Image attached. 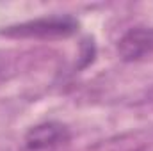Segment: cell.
Returning <instances> with one entry per match:
<instances>
[{"mask_svg":"<svg viewBox=\"0 0 153 151\" xmlns=\"http://www.w3.org/2000/svg\"><path fill=\"white\" fill-rule=\"evenodd\" d=\"M80 23L71 14H52L36 20H29L23 23L11 25L0 30L2 36L7 38H23V39H53V38H70L76 34Z\"/></svg>","mask_w":153,"mask_h":151,"instance_id":"cell-1","label":"cell"},{"mask_svg":"<svg viewBox=\"0 0 153 151\" xmlns=\"http://www.w3.org/2000/svg\"><path fill=\"white\" fill-rule=\"evenodd\" d=\"M70 128L64 123L43 121L25 133L22 151H57L70 142Z\"/></svg>","mask_w":153,"mask_h":151,"instance_id":"cell-2","label":"cell"},{"mask_svg":"<svg viewBox=\"0 0 153 151\" xmlns=\"http://www.w3.org/2000/svg\"><path fill=\"white\" fill-rule=\"evenodd\" d=\"M117 53L125 62L143 61L153 55V27H135L117 41Z\"/></svg>","mask_w":153,"mask_h":151,"instance_id":"cell-3","label":"cell"}]
</instances>
